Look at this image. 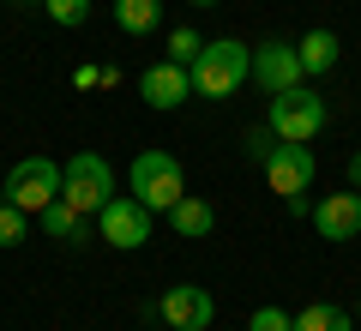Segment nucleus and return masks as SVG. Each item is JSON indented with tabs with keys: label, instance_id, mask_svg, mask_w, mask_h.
<instances>
[{
	"label": "nucleus",
	"instance_id": "f257e3e1",
	"mask_svg": "<svg viewBox=\"0 0 361 331\" xmlns=\"http://www.w3.org/2000/svg\"><path fill=\"white\" fill-rule=\"evenodd\" d=\"M187 73H193V97H235L253 78V49L235 42V37H217V42L199 49V61Z\"/></svg>",
	"mask_w": 361,
	"mask_h": 331
},
{
	"label": "nucleus",
	"instance_id": "f03ea898",
	"mask_svg": "<svg viewBox=\"0 0 361 331\" xmlns=\"http://www.w3.org/2000/svg\"><path fill=\"white\" fill-rule=\"evenodd\" d=\"M265 127L277 133V139H289V145H313V139L325 133V97H319L313 85L277 90L271 109H265Z\"/></svg>",
	"mask_w": 361,
	"mask_h": 331
},
{
	"label": "nucleus",
	"instance_id": "7ed1b4c3",
	"mask_svg": "<svg viewBox=\"0 0 361 331\" xmlns=\"http://www.w3.org/2000/svg\"><path fill=\"white\" fill-rule=\"evenodd\" d=\"M61 199L73 205V211L97 217L109 199H115V169H109V157H97V151L66 157L61 163Z\"/></svg>",
	"mask_w": 361,
	"mask_h": 331
},
{
	"label": "nucleus",
	"instance_id": "20e7f679",
	"mask_svg": "<svg viewBox=\"0 0 361 331\" xmlns=\"http://www.w3.org/2000/svg\"><path fill=\"white\" fill-rule=\"evenodd\" d=\"M187 193V175H180V163L169 151H139L133 157V199L139 205H151V211H169V205Z\"/></svg>",
	"mask_w": 361,
	"mask_h": 331
},
{
	"label": "nucleus",
	"instance_id": "39448f33",
	"mask_svg": "<svg viewBox=\"0 0 361 331\" xmlns=\"http://www.w3.org/2000/svg\"><path fill=\"white\" fill-rule=\"evenodd\" d=\"M6 205H18L25 217H37L42 205L61 199V163L54 157H25V163H13V175H6Z\"/></svg>",
	"mask_w": 361,
	"mask_h": 331
},
{
	"label": "nucleus",
	"instance_id": "423d86ee",
	"mask_svg": "<svg viewBox=\"0 0 361 331\" xmlns=\"http://www.w3.org/2000/svg\"><path fill=\"white\" fill-rule=\"evenodd\" d=\"M151 205H139L133 193H115V199L97 211V229H103V241L109 247H121V253H133V247H145L151 241Z\"/></svg>",
	"mask_w": 361,
	"mask_h": 331
},
{
	"label": "nucleus",
	"instance_id": "0eeeda50",
	"mask_svg": "<svg viewBox=\"0 0 361 331\" xmlns=\"http://www.w3.org/2000/svg\"><path fill=\"white\" fill-rule=\"evenodd\" d=\"M253 85L265 90V97H277V90H289V85H307L295 42H277V37L259 42V49H253Z\"/></svg>",
	"mask_w": 361,
	"mask_h": 331
},
{
	"label": "nucleus",
	"instance_id": "6e6552de",
	"mask_svg": "<svg viewBox=\"0 0 361 331\" xmlns=\"http://www.w3.org/2000/svg\"><path fill=\"white\" fill-rule=\"evenodd\" d=\"M259 169H265L271 193H283V199H289V193H307V187H313V169H319V163H313V151H307V145L277 139V145H271V157H265Z\"/></svg>",
	"mask_w": 361,
	"mask_h": 331
},
{
	"label": "nucleus",
	"instance_id": "1a4fd4ad",
	"mask_svg": "<svg viewBox=\"0 0 361 331\" xmlns=\"http://www.w3.org/2000/svg\"><path fill=\"white\" fill-rule=\"evenodd\" d=\"M157 313L169 319V331H205L211 319H217V301H211V289H199V283H175V289H163Z\"/></svg>",
	"mask_w": 361,
	"mask_h": 331
},
{
	"label": "nucleus",
	"instance_id": "9d476101",
	"mask_svg": "<svg viewBox=\"0 0 361 331\" xmlns=\"http://www.w3.org/2000/svg\"><path fill=\"white\" fill-rule=\"evenodd\" d=\"M313 229H319V241H355L361 235V193H325L319 205H313Z\"/></svg>",
	"mask_w": 361,
	"mask_h": 331
},
{
	"label": "nucleus",
	"instance_id": "9b49d317",
	"mask_svg": "<svg viewBox=\"0 0 361 331\" xmlns=\"http://www.w3.org/2000/svg\"><path fill=\"white\" fill-rule=\"evenodd\" d=\"M139 97L151 102V109H180V102L193 97V73L175 66V61H157V66L139 73Z\"/></svg>",
	"mask_w": 361,
	"mask_h": 331
},
{
	"label": "nucleus",
	"instance_id": "f8f14e48",
	"mask_svg": "<svg viewBox=\"0 0 361 331\" xmlns=\"http://www.w3.org/2000/svg\"><path fill=\"white\" fill-rule=\"evenodd\" d=\"M295 54H301V73H331L337 66V54H343V42H337V30H307V37L295 42Z\"/></svg>",
	"mask_w": 361,
	"mask_h": 331
},
{
	"label": "nucleus",
	"instance_id": "ddd939ff",
	"mask_svg": "<svg viewBox=\"0 0 361 331\" xmlns=\"http://www.w3.org/2000/svg\"><path fill=\"white\" fill-rule=\"evenodd\" d=\"M169 223H175V235H193L199 241V235L217 229V211H211L205 199H193V193H180V199L169 205Z\"/></svg>",
	"mask_w": 361,
	"mask_h": 331
},
{
	"label": "nucleus",
	"instance_id": "4468645a",
	"mask_svg": "<svg viewBox=\"0 0 361 331\" xmlns=\"http://www.w3.org/2000/svg\"><path fill=\"white\" fill-rule=\"evenodd\" d=\"M37 229L73 247V241H85V211H73L66 199H54V205H42V211H37Z\"/></svg>",
	"mask_w": 361,
	"mask_h": 331
},
{
	"label": "nucleus",
	"instance_id": "2eb2a0df",
	"mask_svg": "<svg viewBox=\"0 0 361 331\" xmlns=\"http://www.w3.org/2000/svg\"><path fill=\"white\" fill-rule=\"evenodd\" d=\"M157 18H163V0H115V25L127 30V37L157 30Z\"/></svg>",
	"mask_w": 361,
	"mask_h": 331
},
{
	"label": "nucleus",
	"instance_id": "dca6fc26",
	"mask_svg": "<svg viewBox=\"0 0 361 331\" xmlns=\"http://www.w3.org/2000/svg\"><path fill=\"white\" fill-rule=\"evenodd\" d=\"M295 331H355V313H343L331 301H313V307L295 313Z\"/></svg>",
	"mask_w": 361,
	"mask_h": 331
},
{
	"label": "nucleus",
	"instance_id": "f3484780",
	"mask_svg": "<svg viewBox=\"0 0 361 331\" xmlns=\"http://www.w3.org/2000/svg\"><path fill=\"white\" fill-rule=\"evenodd\" d=\"M199 49H205V37H199V30H187V25L169 37V61H175V66H193V61H199Z\"/></svg>",
	"mask_w": 361,
	"mask_h": 331
},
{
	"label": "nucleus",
	"instance_id": "a211bd4d",
	"mask_svg": "<svg viewBox=\"0 0 361 331\" xmlns=\"http://www.w3.org/2000/svg\"><path fill=\"white\" fill-rule=\"evenodd\" d=\"M25 229H30V217L18 211V205L0 199V247H18V241H25Z\"/></svg>",
	"mask_w": 361,
	"mask_h": 331
},
{
	"label": "nucleus",
	"instance_id": "6ab92c4d",
	"mask_svg": "<svg viewBox=\"0 0 361 331\" xmlns=\"http://www.w3.org/2000/svg\"><path fill=\"white\" fill-rule=\"evenodd\" d=\"M42 13H49L54 25L73 30V25H85V18H90V0H42Z\"/></svg>",
	"mask_w": 361,
	"mask_h": 331
},
{
	"label": "nucleus",
	"instance_id": "aec40b11",
	"mask_svg": "<svg viewBox=\"0 0 361 331\" xmlns=\"http://www.w3.org/2000/svg\"><path fill=\"white\" fill-rule=\"evenodd\" d=\"M247 331H295V313H283V307H253Z\"/></svg>",
	"mask_w": 361,
	"mask_h": 331
},
{
	"label": "nucleus",
	"instance_id": "412c9836",
	"mask_svg": "<svg viewBox=\"0 0 361 331\" xmlns=\"http://www.w3.org/2000/svg\"><path fill=\"white\" fill-rule=\"evenodd\" d=\"M271 145H277V133H271V127H253V133H247V157H259V163L271 157Z\"/></svg>",
	"mask_w": 361,
	"mask_h": 331
},
{
	"label": "nucleus",
	"instance_id": "4be33fe9",
	"mask_svg": "<svg viewBox=\"0 0 361 331\" xmlns=\"http://www.w3.org/2000/svg\"><path fill=\"white\" fill-rule=\"evenodd\" d=\"M73 85H78V90H97V85H103V66H78Z\"/></svg>",
	"mask_w": 361,
	"mask_h": 331
},
{
	"label": "nucleus",
	"instance_id": "5701e85b",
	"mask_svg": "<svg viewBox=\"0 0 361 331\" xmlns=\"http://www.w3.org/2000/svg\"><path fill=\"white\" fill-rule=\"evenodd\" d=\"M349 187H355V193H361V151H355V157H349Z\"/></svg>",
	"mask_w": 361,
	"mask_h": 331
},
{
	"label": "nucleus",
	"instance_id": "b1692460",
	"mask_svg": "<svg viewBox=\"0 0 361 331\" xmlns=\"http://www.w3.org/2000/svg\"><path fill=\"white\" fill-rule=\"evenodd\" d=\"M193 6H223V0H193Z\"/></svg>",
	"mask_w": 361,
	"mask_h": 331
},
{
	"label": "nucleus",
	"instance_id": "393cba45",
	"mask_svg": "<svg viewBox=\"0 0 361 331\" xmlns=\"http://www.w3.org/2000/svg\"><path fill=\"white\" fill-rule=\"evenodd\" d=\"M355 325H361V301H355Z\"/></svg>",
	"mask_w": 361,
	"mask_h": 331
}]
</instances>
